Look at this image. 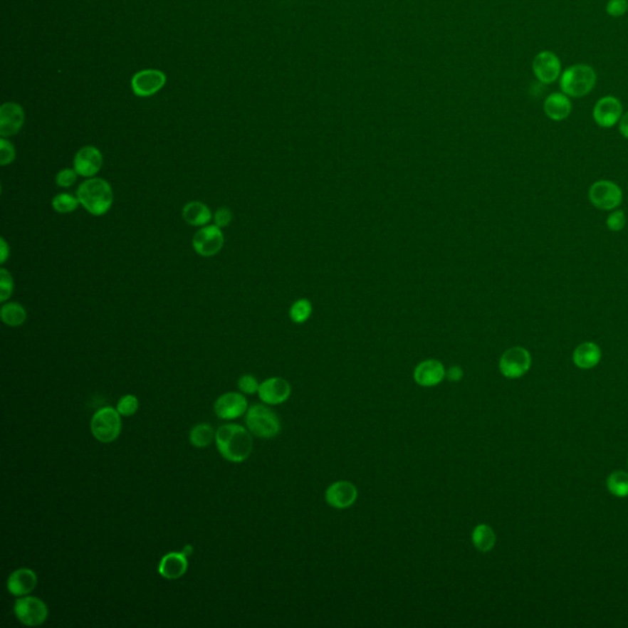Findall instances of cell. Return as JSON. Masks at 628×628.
<instances>
[{
    "label": "cell",
    "instance_id": "cell-11",
    "mask_svg": "<svg viewBox=\"0 0 628 628\" xmlns=\"http://www.w3.org/2000/svg\"><path fill=\"white\" fill-rule=\"evenodd\" d=\"M533 73L541 84H553L562 74L560 58L551 51H541L533 59Z\"/></svg>",
    "mask_w": 628,
    "mask_h": 628
},
{
    "label": "cell",
    "instance_id": "cell-18",
    "mask_svg": "<svg viewBox=\"0 0 628 628\" xmlns=\"http://www.w3.org/2000/svg\"><path fill=\"white\" fill-rule=\"evenodd\" d=\"M38 578L35 571L30 568H19L9 575L6 580V589L14 597H25L35 590Z\"/></svg>",
    "mask_w": 628,
    "mask_h": 628
},
{
    "label": "cell",
    "instance_id": "cell-33",
    "mask_svg": "<svg viewBox=\"0 0 628 628\" xmlns=\"http://www.w3.org/2000/svg\"><path fill=\"white\" fill-rule=\"evenodd\" d=\"M16 157V151L11 142L6 140V137L0 139V164L1 166H8L13 164L14 159Z\"/></svg>",
    "mask_w": 628,
    "mask_h": 628
},
{
    "label": "cell",
    "instance_id": "cell-15",
    "mask_svg": "<svg viewBox=\"0 0 628 628\" xmlns=\"http://www.w3.org/2000/svg\"><path fill=\"white\" fill-rule=\"evenodd\" d=\"M258 395L266 405H280L290 398L291 385L283 378L273 377L261 383Z\"/></svg>",
    "mask_w": 628,
    "mask_h": 628
},
{
    "label": "cell",
    "instance_id": "cell-4",
    "mask_svg": "<svg viewBox=\"0 0 628 628\" xmlns=\"http://www.w3.org/2000/svg\"><path fill=\"white\" fill-rule=\"evenodd\" d=\"M246 426L249 432L259 438H273L280 434L281 424L278 415L270 407L256 404L246 412Z\"/></svg>",
    "mask_w": 628,
    "mask_h": 628
},
{
    "label": "cell",
    "instance_id": "cell-38",
    "mask_svg": "<svg viewBox=\"0 0 628 628\" xmlns=\"http://www.w3.org/2000/svg\"><path fill=\"white\" fill-rule=\"evenodd\" d=\"M10 256V247L6 239H0V264L4 266L5 261H8Z\"/></svg>",
    "mask_w": 628,
    "mask_h": 628
},
{
    "label": "cell",
    "instance_id": "cell-2",
    "mask_svg": "<svg viewBox=\"0 0 628 628\" xmlns=\"http://www.w3.org/2000/svg\"><path fill=\"white\" fill-rule=\"evenodd\" d=\"M76 197L80 204L93 216H102L110 211L113 204L111 184L100 177L88 178L80 184Z\"/></svg>",
    "mask_w": 628,
    "mask_h": 628
},
{
    "label": "cell",
    "instance_id": "cell-39",
    "mask_svg": "<svg viewBox=\"0 0 628 628\" xmlns=\"http://www.w3.org/2000/svg\"><path fill=\"white\" fill-rule=\"evenodd\" d=\"M446 376H447L448 380L451 382H458L463 378V376H464V372H463V370H461L459 366H453V367L448 370Z\"/></svg>",
    "mask_w": 628,
    "mask_h": 628
},
{
    "label": "cell",
    "instance_id": "cell-34",
    "mask_svg": "<svg viewBox=\"0 0 628 628\" xmlns=\"http://www.w3.org/2000/svg\"><path fill=\"white\" fill-rule=\"evenodd\" d=\"M78 177H79V174L76 172L75 169H63L56 176V184L61 188H69V187L75 184Z\"/></svg>",
    "mask_w": 628,
    "mask_h": 628
},
{
    "label": "cell",
    "instance_id": "cell-23",
    "mask_svg": "<svg viewBox=\"0 0 628 628\" xmlns=\"http://www.w3.org/2000/svg\"><path fill=\"white\" fill-rule=\"evenodd\" d=\"M182 216L187 224L203 227L209 225V222L213 220L214 215L206 204L202 202H189L183 206Z\"/></svg>",
    "mask_w": 628,
    "mask_h": 628
},
{
    "label": "cell",
    "instance_id": "cell-5",
    "mask_svg": "<svg viewBox=\"0 0 628 628\" xmlns=\"http://www.w3.org/2000/svg\"><path fill=\"white\" fill-rule=\"evenodd\" d=\"M117 409L102 407L91 419V432L101 443L115 442L122 432V419Z\"/></svg>",
    "mask_w": 628,
    "mask_h": 628
},
{
    "label": "cell",
    "instance_id": "cell-31",
    "mask_svg": "<svg viewBox=\"0 0 628 628\" xmlns=\"http://www.w3.org/2000/svg\"><path fill=\"white\" fill-rule=\"evenodd\" d=\"M14 291V280L13 276L10 274L9 270L1 268L0 269V302H5L9 300Z\"/></svg>",
    "mask_w": 628,
    "mask_h": 628
},
{
    "label": "cell",
    "instance_id": "cell-20",
    "mask_svg": "<svg viewBox=\"0 0 628 628\" xmlns=\"http://www.w3.org/2000/svg\"><path fill=\"white\" fill-rule=\"evenodd\" d=\"M188 558L182 551L166 553L159 563V575L167 580H179L188 571Z\"/></svg>",
    "mask_w": 628,
    "mask_h": 628
},
{
    "label": "cell",
    "instance_id": "cell-8",
    "mask_svg": "<svg viewBox=\"0 0 628 628\" xmlns=\"http://www.w3.org/2000/svg\"><path fill=\"white\" fill-rule=\"evenodd\" d=\"M531 355L525 347L514 346L506 350L500 359V371L502 376L509 380H517L527 375L530 370Z\"/></svg>",
    "mask_w": 628,
    "mask_h": 628
},
{
    "label": "cell",
    "instance_id": "cell-30",
    "mask_svg": "<svg viewBox=\"0 0 628 628\" xmlns=\"http://www.w3.org/2000/svg\"><path fill=\"white\" fill-rule=\"evenodd\" d=\"M606 227L611 232H621L626 227L627 224V216L624 214V210L621 209H615L612 210L609 216L606 217Z\"/></svg>",
    "mask_w": 628,
    "mask_h": 628
},
{
    "label": "cell",
    "instance_id": "cell-29",
    "mask_svg": "<svg viewBox=\"0 0 628 628\" xmlns=\"http://www.w3.org/2000/svg\"><path fill=\"white\" fill-rule=\"evenodd\" d=\"M312 313V305L307 300H298L292 305L290 317L295 323H305Z\"/></svg>",
    "mask_w": 628,
    "mask_h": 628
},
{
    "label": "cell",
    "instance_id": "cell-16",
    "mask_svg": "<svg viewBox=\"0 0 628 628\" xmlns=\"http://www.w3.org/2000/svg\"><path fill=\"white\" fill-rule=\"evenodd\" d=\"M359 491L354 483L349 481H337L328 487L325 501L328 505L337 509L349 508L357 500Z\"/></svg>",
    "mask_w": 628,
    "mask_h": 628
},
{
    "label": "cell",
    "instance_id": "cell-12",
    "mask_svg": "<svg viewBox=\"0 0 628 628\" xmlns=\"http://www.w3.org/2000/svg\"><path fill=\"white\" fill-rule=\"evenodd\" d=\"M248 410V402L244 394H224L214 404V412L221 420H235L244 416Z\"/></svg>",
    "mask_w": 628,
    "mask_h": 628
},
{
    "label": "cell",
    "instance_id": "cell-40",
    "mask_svg": "<svg viewBox=\"0 0 628 628\" xmlns=\"http://www.w3.org/2000/svg\"><path fill=\"white\" fill-rule=\"evenodd\" d=\"M619 132L624 139H628V111L624 113L619 120Z\"/></svg>",
    "mask_w": 628,
    "mask_h": 628
},
{
    "label": "cell",
    "instance_id": "cell-36",
    "mask_svg": "<svg viewBox=\"0 0 628 628\" xmlns=\"http://www.w3.org/2000/svg\"><path fill=\"white\" fill-rule=\"evenodd\" d=\"M628 11V0H609L606 4V13L612 18L624 16Z\"/></svg>",
    "mask_w": 628,
    "mask_h": 628
},
{
    "label": "cell",
    "instance_id": "cell-28",
    "mask_svg": "<svg viewBox=\"0 0 628 628\" xmlns=\"http://www.w3.org/2000/svg\"><path fill=\"white\" fill-rule=\"evenodd\" d=\"M79 204L78 197H74L69 193H59L52 199V206H53L54 211L59 214L73 213L78 209Z\"/></svg>",
    "mask_w": 628,
    "mask_h": 628
},
{
    "label": "cell",
    "instance_id": "cell-1",
    "mask_svg": "<svg viewBox=\"0 0 628 628\" xmlns=\"http://www.w3.org/2000/svg\"><path fill=\"white\" fill-rule=\"evenodd\" d=\"M215 442L222 458L231 463H242L252 454V434L244 426L227 424L219 427Z\"/></svg>",
    "mask_w": 628,
    "mask_h": 628
},
{
    "label": "cell",
    "instance_id": "cell-9",
    "mask_svg": "<svg viewBox=\"0 0 628 628\" xmlns=\"http://www.w3.org/2000/svg\"><path fill=\"white\" fill-rule=\"evenodd\" d=\"M225 244V236L219 226L206 225L200 227L193 236V248L202 257H213L221 251Z\"/></svg>",
    "mask_w": 628,
    "mask_h": 628
},
{
    "label": "cell",
    "instance_id": "cell-25",
    "mask_svg": "<svg viewBox=\"0 0 628 628\" xmlns=\"http://www.w3.org/2000/svg\"><path fill=\"white\" fill-rule=\"evenodd\" d=\"M471 540L480 553H490L496 545L495 531L487 524H480L473 529Z\"/></svg>",
    "mask_w": 628,
    "mask_h": 628
},
{
    "label": "cell",
    "instance_id": "cell-27",
    "mask_svg": "<svg viewBox=\"0 0 628 628\" xmlns=\"http://www.w3.org/2000/svg\"><path fill=\"white\" fill-rule=\"evenodd\" d=\"M215 434L216 432L214 431L211 426L208 424H199L192 429L191 434H189V441L194 447H208L215 439Z\"/></svg>",
    "mask_w": 628,
    "mask_h": 628
},
{
    "label": "cell",
    "instance_id": "cell-19",
    "mask_svg": "<svg viewBox=\"0 0 628 628\" xmlns=\"http://www.w3.org/2000/svg\"><path fill=\"white\" fill-rule=\"evenodd\" d=\"M447 375L446 368L437 360H427L417 365L414 371V380L421 387H434L439 384Z\"/></svg>",
    "mask_w": 628,
    "mask_h": 628
},
{
    "label": "cell",
    "instance_id": "cell-13",
    "mask_svg": "<svg viewBox=\"0 0 628 628\" xmlns=\"http://www.w3.org/2000/svg\"><path fill=\"white\" fill-rule=\"evenodd\" d=\"M103 156L95 146H84L75 154L74 169L81 177H96L102 169Z\"/></svg>",
    "mask_w": 628,
    "mask_h": 628
},
{
    "label": "cell",
    "instance_id": "cell-17",
    "mask_svg": "<svg viewBox=\"0 0 628 628\" xmlns=\"http://www.w3.org/2000/svg\"><path fill=\"white\" fill-rule=\"evenodd\" d=\"M25 122V113L23 107L8 102L0 108V135L1 137H10L16 135L23 128Z\"/></svg>",
    "mask_w": 628,
    "mask_h": 628
},
{
    "label": "cell",
    "instance_id": "cell-21",
    "mask_svg": "<svg viewBox=\"0 0 628 628\" xmlns=\"http://www.w3.org/2000/svg\"><path fill=\"white\" fill-rule=\"evenodd\" d=\"M544 112L546 117L553 122L567 120L572 113L571 98L563 93H550L545 98Z\"/></svg>",
    "mask_w": 628,
    "mask_h": 628
},
{
    "label": "cell",
    "instance_id": "cell-14",
    "mask_svg": "<svg viewBox=\"0 0 628 628\" xmlns=\"http://www.w3.org/2000/svg\"><path fill=\"white\" fill-rule=\"evenodd\" d=\"M166 84V75L162 71L142 70L137 73L132 79V89L137 96L149 98L154 93H159Z\"/></svg>",
    "mask_w": 628,
    "mask_h": 628
},
{
    "label": "cell",
    "instance_id": "cell-24",
    "mask_svg": "<svg viewBox=\"0 0 628 628\" xmlns=\"http://www.w3.org/2000/svg\"><path fill=\"white\" fill-rule=\"evenodd\" d=\"M0 317L8 327L16 328L26 322L27 312L18 302H5L0 310Z\"/></svg>",
    "mask_w": 628,
    "mask_h": 628
},
{
    "label": "cell",
    "instance_id": "cell-6",
    "mask_svg": "<svg viewBox=\"0 0 628 628\" xmlns=\"http://www.w3.org/2000/svg\"><path fill=\"white\" fill-rule=\"evenodd\" d=\"M588 198L590 204L599 210L612 211L624 202V192L616 182L600 179L589 187Z\"/></svg>",
    "mask_w": 628,
    "mask_h": 628
},
{
    "label": "cell",
    "instance_id": "cell-41",
    "mask_svg": "<svg viewBox=\"0 0 628 628\" xmlns=\"http://www.w3.org/2000/svg\"><path fill=\"white\" fill-rule=\"evenodd\" d=\"M193 551H194V550H193V546H192V545H186V546L183 548V550H182V553H184L187 558H189L192 553H193Z\"/></svg>",
    "mask_w": 628,
    "mask_h": 628
},
{
    "label": "cell",
    "instance_id": "cell-22",
    "mask_svg": "<svg viewBox=\"0 0 628 628\" xmlns=\"http://www.w3.org/2000/svg\"><path fill=\"white\" fill-rule=\"evenodd\" d=\"M602 349L594 341H585L575 347L572 360L575 367L580 370H592L602 361Z\"/></svg>",
    "mask_w": 628,
    "mask_h": 628
},
{
    "label": "cell",
    "instance_id": "cell-37",
    "mask_svg": "<svg viewBox=\"0 0 628 628\" xmlns=\"http://www.w3.org/2000/svg\"><path fill=\"white\" fill-rule=\"evenodd\" d=\"M213 219L215 225L219 226L220 229H224V227H227V226L230 225L232 219H234V215H232V211H231L230 209L220 208L215 213Z\"/></svg>",
    "mask_w": 628,
    "mask_h": 628
},
{
    "label": "cell",
    "instance_id": "cell-32",
    "mask_svg": "<svg viewBox=\"0 0 628 628\" xmlns=\"http://www.w3.org/2000/svg\"><path fill=\"white\" fill-rule=\"evenodd\" d=\"M139 409V400L133 394H127L118 400L117 410L122 416H133Z\"/></svg>",
    "mask_w": 628,
    "mask_h": 628
},
{
    "label": "cell",
    "instance_id": "cell-35",
    "mask_svg": "<svg viewBox=\"0 0 628 628\" xmlns=\"http://www.w3.org/2000/svg\"><path fill=\"white\" fill-rule=\"evenodd\" d=\"M259 383L257 378L252 375H244L239 380V388L244 394L252 395V394L258 393L259 390Z\"/></svg>",
    "mask_w": 628,
    "mask_h": 628
},
{
    "label": "cell",
    "instance_id": "cell-3",
    "mask_svg": "<svg viewBox=\"0 0 628 628\" xmlns=\"http://www.w3.org/2000/svg\"><path fill=\"white\" fill-rule=\"evenodd\" d=\"M595 85L597 73L588 64L571 66L560 76V89L568 98H584L593 91Z\"/></svg>",
    "mask_w": 628,
    "mask_h": 628
},
{
    "label": "cell",
    "instance_id": "cell-7",
    "mask_svg": "<svg viewBox=\"0 0 628 628\" xmlns=\"http://www.w3.org/2000/svg\"><path fill=\"white\" fill-rule=\"evenodd\" d=\"M14 614L27 627H37L47 621L48 607L38 597L25 595L19 597L14 604Z\"/></svg>",
    "mask_w": 628,
    "mask_h": 628
},
{
    "label": "cell",
    "instance_id": "cell-26",
    "mask_svg": "<svg viewBox=\"0 0 628 628\" xmlns=\"http://www.w3.org/2000/svg\"><path fill=\"white\" fill-rule=\"evenodd\" d=\"M606 487L611 495L624 498L628 496V473L624 470H617L609 475L606 480Z\"/></svg>",
    "mask_w": 628,
    "mask_h": 628
},
{
    "label": "cell",
    "instance_id": "cell-10",
    "mask_svg": "<svg viewBox=\"0 0 628 628\" xmlns=\"http://www.w3.org/2000/svg\"><path fill=\"white\" fill-rule=\"evenodd\" d=\"M624 115V106L619 98L607 95L599 98L594 105L593 120L600 128H612L619 124Z\"/></svg>",
    "mask_w": 628,
    "mask_h": 628
}]
</instances>
